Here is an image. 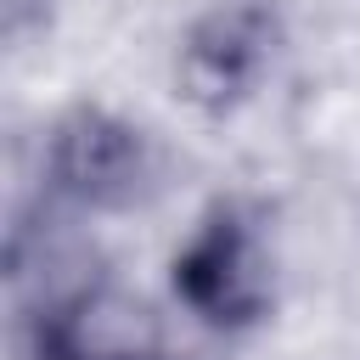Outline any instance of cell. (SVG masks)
Returning <instances> with one entry per match:
<instances>
[{"mask_svg":"<svg viewBox=\"0 0 360 360\" xmlns=\"http://www.w3.org/2000/svg\"><path fill=\"white\" fill-rule=\"evenodd\" d=\"M11 360H169V338L146 298L96 281L68 309L28 315Z\"/></svg>","mask_w":360,"mask_h":360,"instance_id":"3","label":"cell"},{"mask_svg":"<svg viewBox=\"0 0 360 360\" xmlns=\"http://www.w3.org/2000/svg\"><path fill=\"white\" fill-rule=\"evenodd\" d=\"M6 281L22 315H56L96 287V253L56 219H22L6 242Z\"/></svg>","mask_w":360,"mask_h":360,"instance_id":"5","label":"cell"},{"mask_svg":"<svg viewBox=\"0 0 360 360\" xmlns=\"http://www.w3.org/2000/svg\"><path fill=\"white\" fill-rule=\"evenodd\" d=\"M270 56H276V22L264 6L253 0L214 6L180 39V90L202 112H231L259 90Z\"/></svg>","mask_w":360,"mask_h":360,"instance_id":"4","label":"cell"},{"mask_svg":"<svg viewBox=\"0 0 360 360\" xmlns=\"http://www.w3.org/2000/svg\"><path fill=\"white\" fill-rule=\"evenodd\" d=\"M174 292L197 321L219 332L264 321V309L276 304V264L259 219L242 202H214L197 219V231L174 253Z\"/></svg>","mask_w":360,"mask_h":360,"instance_id":"1","label":"cell"},{"mask_svg":"<svg viewBox=\"0 0 360 360\" xmlns=\"http://www.w3.org/2000/svg\"><path fill=\"white\" fill-rule=\"evenodd\" d=\"M45 180L79 208H129L152 180V146L129 118L79 101L45 135Z\"/></svg>","mask_w":360,"mask_h":360,"instance_id":"2","label":"cell"}]
</instances>
